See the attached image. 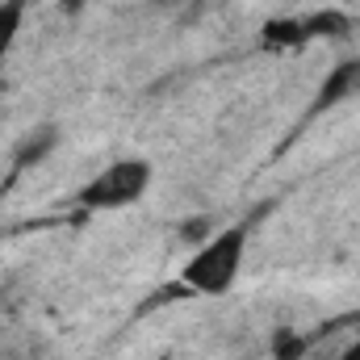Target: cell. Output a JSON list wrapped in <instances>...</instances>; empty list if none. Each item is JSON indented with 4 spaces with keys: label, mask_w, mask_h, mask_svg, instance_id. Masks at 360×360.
<instances>
[{
    "label": "cell",
    "mask_w": 360,
    "mask_h": 360,
    "mask_svg": "<svg viewBox=\"0 0 360 360\" xmlns=\"http://www.w3.org/2000/svg\"><path fill=\"white\" fill-rule=\"evenodd\" d=\"M356 96H360V55H348L323 76V84L310 101V117H323V113H331V109H340Z\"/></svg>",
    "instance_id": "cell-4"
},
{
    "label": "cell",
    "mask_w": 360,
    "mask_h": 360,
    "mask_svg": "<svg viewBox=\"0 0 360 360\" xmlns=\"http://www.w3.org/2000/svg\"><path fill=\"white\" fill-rule=\"evenodd\" d=\"M151 180H155V168L147 160H113L109 168H101L80 188L76 201L84 210H92V214H113V210H126V205L143 201L147 188H151Z\"/></svg>",
    "instance_id": "cell-2"
},
{
    "label": "cell",
    "mask_w": 360,
    "mask_h": 360,
    "mask_svg": "<svg viewBox=\"0 0 360 360\" xmlns=\"http://www.w3.org/2000/svg\"><path fill=\"white\" fill-rule=\"evenodd\" d=\"M21 25H25V0H0V68H4Z\"/></svg>",
    "instance_id": "cell-5"
},
{
    "label": "cell",
    "mask_w": 360,
    "mask_h": 360,
    "mask_svg": "<svg viewBox=\"0 0 360 360\" xmlns=\"http://www.w3.org/2000/svg\"><path fill=\"white\" fill-rule=\"evenodd\" d=\"M248 222H235L226 231H218L214 239H205L193 260L180 269V281L193 289V293H205V297H222L235 289L239 281V269H243V256H248Z\"/></svg>",
    "instance_id": "cell-1"
},
{
    "label": "cell",
    "mask_w": 360,
    "mask_h": 360,
    "mask_svg": "<svg viewBox=\"0 0 360 360\" xmlns=\"http://www.w3.org/2000/svg\"><path fill=\"white\" fill-rule=\"evenodd\" d=\"M302 352H306V348H302V340H293L289 331H281V335H276V360H297Z\"/></svg>",
    "instance_id": "cell-6"
},
{
    "label": "cell",
    "mask_w": 360,
    "mask_h": 360,
    "mask_svg": "<svg viewBox=\"0 0 360 360\" xmlns=\"http://www.w3.org/2000/svg\"><path fill=\"white\" fill-rule=\"evenodd\" d=\"M340 360H360V344H356V348H352V352H344V356H340Z\"/></svg>",
    "instance_id": "cell-7"
},
{
    "label": "cell",
    "mask_w": 360,
    "mask_h": 360,
    "mask_svg": "<svg viewBox=\"0 0 360 360\" xmlns=\"http://www.w3.org/2000/svg\"><path fill=\"white\" fill-rule=\"evenodd\" d=\"M352 34V21L335 8H319V13H302V17H272L260 30V42L272 51H297L310 38H344Z\"/></svg>",
    "instance_id": "cell-3"
}]
</instances>
